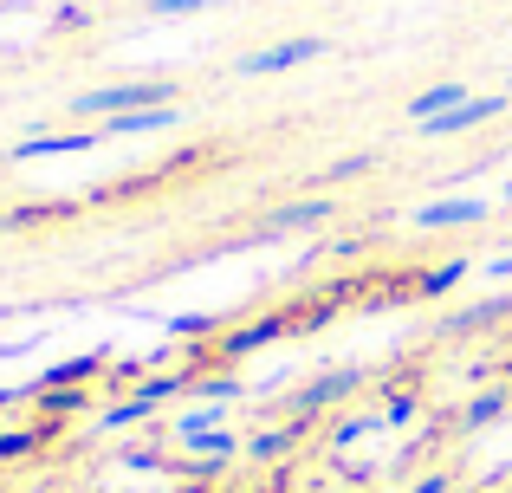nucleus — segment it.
I'll return each instance as SVG.
<instances>
[{
	"label": "nucleus",
	"instance_id": "nucleus-6",
	"mask_svg": "<svg viewBox=\"0 0 512 493\" xmlns=\"http://www.w3.org/2000/svg\"><path fill=\"white\" fill-rule=\"evenodd\" d=\"M195 7H208V0H156V20H175V13H195Z\"/></svg>",
	"mask_w": 512,
	"mask_h": 493
},
{
	"label": "nucleus",
	"instance_id": "nucleus-4",
	"mask_svg": "<svg viewBox=\"0 0 512 493\" xmlns=\"http://www.w3.org/2000/svg\"><path fill=\"white\" fill-rule=\"evenodd\" d=\"M454 104H461V91H454V85H435V91H422V98L409 104V117H415V124H435V117L454 111Z\"/></svg>",
	"mask_w": 512,
	"mask_h": 493
},
{
	"label": "nucleus",
	"instance_id": "nucleus-5",
	"mask_svg": "<svg viewBox=\"0 0 512 493\" xmlns=\"http://www.w3.org/2000/svg\"><path fill=\"white\" fill-rule=\"evenodd\" d=\"M474 202H441V208H415V228H448V221H474Z\"/></svg>",
	"mask_w": 512,
	"mask_h": 493
},
{
	"label": "nucleus",
	"instance_id": "nucleus-3",
	"mask_svg": "<svg viewBox=\"0 0 512 493\" xmlns=\"http://www.w3.org/2000/svg\"><path fill=\"white\" fill-rule=\"evenodd\" d=\"M480 117H500V98H474V104H454V111H441L435 124H422V130H467V124H480Z\"/></svg>",
	"mask_w": 512,
	"mask_h": 493
},
{
	"label": "nucleus",
	"instance_id": "nucleus-1",
	"mask_svg": "<svg viewBox=\"0 0 512 493\" xmlns=\"http://www.w3.org/2000/svg\"><path fill=\"white\" fill-rule=\"evenodd\" d=\"M156 98H169L163 85H111L78 98V111H104V117H130V111H156Z\"/></svg>",
	"mask_w": 512,
	"mask_h": 493
},
{
	"label": "nucleus",
	"instance_id": "nucleus-2",
	"mask_svg": "<svg viewBox=\"0 0 512 493\" xmlns=\"http://www.w3.org/2000/svg\"><path fill=\"white\" fill-rule=\"evenodd\" d=\"M325 52V39H286V46H273V52H253V59H240V72H286V65H305V59H318Z\"/></svg>",
	"mask_w": 512,
	"mask_h": 493
}]
</instances>
